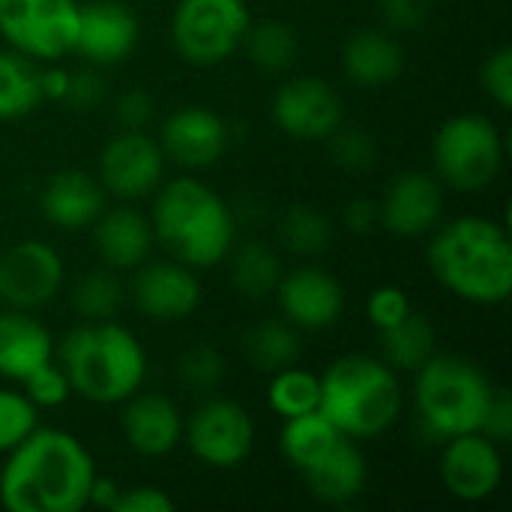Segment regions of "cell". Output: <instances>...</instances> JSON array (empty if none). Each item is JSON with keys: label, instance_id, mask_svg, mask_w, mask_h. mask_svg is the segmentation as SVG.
I'll list each match as a JSON object with an SVG mask.
<instances>
[{"label": "cell", "instance_id": "cell-4", "mask_svg": "<svg viewBox=\"0 0 512 512\" xmlns=\"http://www.w3.org/2000/svg\"><path fill=\"white\" fill-rule=\"evenodd\" d=\"M54 354L72 393L93 405H120L147 378L144 345L129 327L111 318L75 327Z\"/></svg>", "mask_w": 512, "mask_h": 512}, {"label": "cell", "instance_id": "cell-6", "mask_svg": "<svg viewBox=\"0 0 512 512\" xmlns=\"http://www.w3.org/2000/svg\"><path fill=\"white\" fill-rule=\"evenodd\" d=\"M492 396L495 384L489 375L456 354H432L414 378L417 417L438 441L480 432Z\"/></svg>", "mask_w": 512, "mask_h": 512}, {"label": "cell", "instance_id": "cell-37", "mask_svg": "<svg viewBox=\"0 0 512 512\" xmlns=\"http://www.w3.org/2000/svg\"><path fill=\"white\" fill-rule=\"evenodd\" d=\"M327 141H330V153H333L336 165H342L348 171H363V168L375 165V159H378V144L363 126L342 123Z\"/></svg>", "mask_w": 512, "mask_h": 512}, {"label": "cell", "instance_id": "cell-8", "mask_svg": "<svg viewBox=\"0 0 512 512\" xmlns=\"http://www.w3.org/2000/svg\"><path fill=\"white\" fill-rule=\"evenodd\" d=\"M249 24L246 0H177L171 45L192 66H219L240 51Z\"/></svg>", "mask_w": 512, "mask_h": 512}, {"label": "cell", "instance_id": "cell-14", "mask_svg": "<svg viewBox=\"0 0 512 512\" xmlns=\"http://www.w3.org/2000/svg\"><path fill=\"white\" fill-rule=\"evenodd\" d=\"M441 480L444 489L462 504H480L492 498L504 480L501 444L483 432L447 438L441 450Z\"/></svg>", "mask_w": 512, "mask_h": 512}, {"label": "cell", "instance_id": "cell-15", "mask_svg": "<svg viewBox=\"0 0 512 512\" xmlns=\"http://www.w3.org/2000/svg\"><path fill=\"white\" fill-rule=\"evenodd\" d=\"M141 36L138 15L123 0H90L78 9V33L72 54L84 57L90 66L123 63Z\"/></svg>", "mask_w": 512, "mask_h": 512}, {"label": "cell", "instance_id": "cell-29", "mask_svg": "<svg viewBox=\"0 0 512 512\" xmlns=\"http://www.w3.org/2000/svg\"><path fill=\"white\" fill-rule=\"evenodd\" d=\"M42 102L36 60L6 48L0 51V123L21 120Z\"/></svg>", "mask_w": 512, "mask_h": 512}, {"label": "cell", "instance_id": "cell-30", "mask_svg": "<svg viewBox=\"0 0 512 512\" xmlns=\"http://www.w3.org/2000/svg\"><path fill=\"white\" fill-rule=\"evenodd\" d=\"M240 48L249 54V60L261 72L279 75V72H288L297 63L300 39H297V30L291 24L276 21V18H267V21L249 24Z\"/></svg>", "mask_w": 512, "mask_h": 512}, {"label": "cell", "instance_id": "cell-25", "mask_svg": "<svg viewBox=\"0 0 512 512\" xmlns=\"http://www.w3.org/2000/svg\"><path fill=\"white\" fill-rule=\"evenodd\" d=\"M300 477L318 501L348 504L366 489L369 465H366L363 450L354 444V438L345 435L327 456H321L315 465H309Z\"/></svg>", "mask_w": 512, "mask_h": 512}, {"label": "cell", "instance_id": "cell-20", "mask_svg": "<svg viewBox=\"0 0 512 512\" xmlns=\"http://www.w3.org/2000/svg\"><path fill=\"white\" fill-rule=\"evenodd\" d=\"M120 432L138 456L159 459L183 441V414L165 393L135 390L120 402Z\"/></svg>", "mask_w": 512, "mask_h": 512}, {"label": "cell", "instance_id": "cell-21", "mask_svg": "<svg viewBox=\"0 0 512 512\" xmlns=\"http://www.w3.org/2000/svg\"><path fill=\"white\" fill-rule=\"evenodd\" d=\"M39 210L48 225L57 231H81L90 228L105 210L102 183L78 168H63L51 174L39 192Z\"/></svg>", "mask_w": 512, "mask_h": 512}, {"label": "cell", "instance_id": "cell-24", "mask_svg": "<svg viewBox=\"0 0 512 512\" xmlns=\"http://www.w3.org/2000/svg\"><path fill=\"white\" fill-rule=\"evenodd\" d=\"M93 240L99 258L111 270H135L147 261L153 249V228L150 219L141 216L132 207H114L102 210V216L93 222Z\"/></svg>", "mask_w": 512, "mask_h": 512}, {"label": "cell", "instance_id": "cell-27", "mask_svg": "<svg viewBox=\"0 0 512 512\" xmlns=\"http://www.w3.org/2000/svg\"><path fill=\"white\" fill-rule=\"evenodd\" d=\"M381 336V360L393 372H417L435 354V327L423 312H408L399 324L378 333Z\"/></svg>", "mask_w": 512, "mask_h": 512}, {"label": "cell", "instance_id": "cell-16", "mask_svg": "<svg viewBox=\"0 0 512 512\" xmlns=\"http://www.w3.org/2000/svg\"><path fill=\"white\" fill-rule=\"evenodd\" d=\"M159 147L165 159L186 171H201L216 165L228 150V123L207 105H183L171 111L159 132Z\"/></svg>", "mask_w": 512, "mask_h": 512}, {"label": "cell", "instance_id": "cell-28", "mask_svg": "<svg viewBox=\"0 0 512 512\" xmlns=\"http://www.w3.org/2000/svg\"><path fill=\"white\" fill-rule=\"evenodd\" d=\"M240 345H243V357L255 369L270 375L285 366H294L303 354L300 330L288 321H258L243 333Z\"/></svg>", "mask_w": 512, "mask_h": 512}, {"label": "cell", "instance_id": "cell-22", "mask_svg": "<svg viewBox=\"0 0 512 512\" xmlns=\"http://www.w3.org/2000/svg\"><path fill=\"white\" fill-rule=\"evenodd\" d=\"M405 69V51L399 39L384 27H363L354 30L342 45V72L357 87H387Z\"/></svg>", "mask_w": 512, "mask_h": 512}, {"label": "cell", "instance_id": "cell-45", "mask_svg": "<svg viewBox=\"0 0 512 512\" xmlns=\"http://www.w3.org/2000/svg\"><path fill=\"white\" fill-rule=\"evenodd\" d=\"M480 432L486 438H492L495 444H507L512 438V402L510 393L504 387H495V396H492V405L486 411V420H483Z\"/></svg>", "mask_w": 512, "mask_h": 512}, {"label": "cell", "instance_id": "cell-1", "mask_svg": "<svg viewBox=\"0 0 512 512\" xmlns=\"http://www.w3.org/2000/svg\"><path fill=\"white\" fill-rule=\"evenodd\" d=\"M96 462L63 429H33L0 468V507L9 512H78L90 504Z\"/></svg>", "mask_w": 512, "mask_h": 512}, {"label": "cell", "instance_id": "cell-39", "mask_svg": "<svg viewBox=\"0 0 512 512\" xmlns=\"http://www.w3.org/2000/svg\"><path fill=\"white\" fill-rule=\"evenodd\" d=\"M480 81H483V90L489 93V99H492L498 108H504V111H507V108L512 105V48L510 45L495 48V51L483 60Z\"/></svg>", "mask_w": 512, "mask_h": 512}, {"label": "cell", "instance_id": "cell-43", "mask_svg": "<svg viewBox=\"0 0 512 512\" xmlns=\"http://www.w3.org/2000/svg\"><path fill=\"white\" fill-rule=\"evenodd\" d=\"M114 117L120 129H147L156 117V99L147 90H126L114 102Z\"/></svg>", "mask_w": 512, "mask_h": 512}, {"label": "cell", "instance_id": "cell-42", "mask_svg": "<svg viewBox=\"0 0 512 512\" xmlns=\"http://www.w3.org/2000/svg\"><path fill=\"white\" fill-rule=\"evenodd\" d=\"M378 9L390 33H414L426 24L432 0H378Z\"/></svg>", "mask_w": 512, "mask_h": 512}, {"label": "cell", "instance_id": "cell-17", "mask_svg": "<svg viewBox=\"0 0 512 512\" xmlns=\"http://www.w3.org/2000/svg\"><path fill=\"white\" fill-rule=\"evenodd\" d=\"M381 225L405 240L432 234L444 216V183L426 171H402L378 201Z\"/></svg>", "mask_w": 512, "mask_h": 512}, {"label": "cell", "instance_id": "cell-38", "mask_svg": "<svg viewBox=\"0 0 512 512\" xmlns=\"http://www.w3.org/2000/svg\"><path fill=\"white\" fill-rule=\"evenodd\" d=\"M21 393L36 405V408H60L69 402L72 396V387H69V378L63 372V366L57 360L39 366L33 375H27L21 381Z\"/></svg>", "mask_w": 512, "mask_h": 512}, {"label": "cell", "instance_id": "cell-33", "mask_svg": "<svg viewBox=\"0 0 512 512\" xmlns=\"http://www.w3.org/2000/svg\"><path fill=\"white\" fill-rule=\"evenodd\" d=\"M279 237H282L285 249H291L294 255L312 258V255H321L330 246L333 225L318 207L297 201V204H291L285 210V216L279 222Z\"/></svg>", "mask_w": 512, "mask_h": 512}, {"label": "cell", "instance_id": "cell-34", "mask_svg": "<svg viewBox=\"0 0 512 512\" xmlns=\"http://www.w3.org/2000/svg\"><path fill=\"white\" fill-rule=\"evenodd\" d=\"M72 309L84 318V321H105L114 318L120 303H123V285L114 276V270L102 267V270H90L84 273L69 297Z\"/></svg>", "mask_w": 512, "mask_h": 512}, {"label": "cell", "instance_id": "cell-32", "mask_svg": "<svg viewBox=\"0 0 512 512\" xmlns=\"http://www.w3.org/2000/svg\"><path fill=\"white\" fill-rule=\"evenodd\" d=\"M318 402H321V378L315 372L300 369L297 363L273 372L267 387V405L273 414H279L282 420L300 417L315 411Z\"/></svg>", "mask_w": 512, "mask_h": 512}, {"label": "cell", "instance_id": "cell-26", "mask_svg": "<svg viewBox=\"0 0 512 512\" xmlns=\"http://www.w3.org/2000/svg\"><path fill=\"white\" fill-rule=\"evenodd\" d=\"M345 435L315 408L309 414H300V417H288L285 426H282V435H279V447H282V456L285 462L303 474L309 465H315L321 456H327Z\"/></svg>", "mask_w": 512, "mask_h": 512}, {"label": "cell", "instance_id": "cell-31", "mask_svg": "<svg viewBox=\"0 0 512 512\" xmlns=\"http://www.w3.org/2000/svg\"><path fill=\"white\" fill-rule=\"evenodd\" d=\"M231 255V252H228ZM282 267L276 252L261 240H246L231 255V282L249 300H264L276 291Z\"/></svg>", "mask_w": 512, "mask_h": 512}, {"label": "cell", "instance_id": "cell-11", "mask_svg": "<svg viewBox=\"0 0 512 512\" xmlns=\"http://www.w3.org/2000/svg\"><path fill=\"white\" fill-rule=\"evenodd\" d=\"M165 153L147 129H120L111 135L99 153V174L105 195L120 201L147 198L159 189L165 177Z\"/></svg>", "mask_w": 512, "mask_h": 512}, {"label": "cell", "instance_id": "cell-13", "mask_svg": "<svg viewBox=\"0 0 512 512\" xmlns=\"http://www.w3.org/2000/svg\"><path fill=\"white\" fill-rule=\"evenodd\" d=\"M276 126L297 141H327L345 123L342 96L321 78L303 75L285 81L273 96Z\"/></svg>", "mask_w": 512, "mask_h": 512}, {"label": "cell", "instance_id": "cell-12", "mask_svg": "<svg viewBox=\"0 0 512 512\" xmlns=\"http://www.w3.org/2000/svg\"><path fill=\"white\" fill-rule=\"evenodd\" d=\"M63 285V258L45 240H21L0 255V300L33 312L48 306Z\"/></svg>", "mask_w": 512, "mask_h": 512}, {"label": "cell", "instance_id": "cell-2", "mask_svg": "<svg viewBox=\"0 0 512 512\" xmlns=\"http://www.w3.org/2000/svg\"><path fill=\"white\" fill-rule=\"evenodd\" d=\"M432 276L459 300L501 306L512 291V240L489 216H459L435 228L429 243Z\"/></svg>", "mask_w": 512, "mask_h": 512}, {"label": "cell", "instance_id": "cell-23", "mask_svg": "<svg viewBox=\"0 0 512 512\" xmlns=\"http://www.w3.org/2000/svg\"><path fill=\"white\" fill-rule=\"evenodd\" d=\"M54 351V336L30 312H0V378L21 384L39 366L51 363Z\"/></svg>", "mask_w": 512, "mask_h": 512}, {"label": "cell", "instance_id": "cell-9", "mask_svg": "<svg viewBox=\"0 0 512 512\" xmlns=\"http://www.w3.org/2000/svg\"><path fill=\"white\" fill-rule=\"evenodd\" d=\"M78 9V0H0V36L30 60L66 57L75 45Z\"/></svg>", "mask_w": 512, "mask_h": 512}, {"label": "cell", "instance_id": "cell-18", "mask_svg": "<svg viewBox=\"0 0 512 512\" xmlns=\"http://www.w3.org/2000/svg\"><path fill=\"white\" fill-rule=\"evenodd\" d=\"M282 318L297 330H327L342 318L345 288L324 267H297L276 285Z\"/></svg>", "mask_w": 512, "mask_h": 512}, {"label": "cell", "instance_id": "cell-5", "mask_svg": "<svg viewBox=\"0 0 512 512\" xmlns=\"http://www.w3.org/2000/svg\"><path fill=\"white\" fill-rule=\"evenodd\" d=\"M318 411L348 438L366 441L384 435L402 411L396 372L369 354H348L321 375Z\"/></svg>", "mask_w": 512, "mask_h": 512}, {"label": "cell", "instance_id": "cell-44", "mask_svg": "<svg viewBox=\"0 0 512 512\" xmlns=\"http://www.w3.org/2000/svg\"><path fill=\"white\" fill-rule=\"evenodd\" d=\"M174 498L165 495L156 486H132L120 489V498L114 504V512H171Z\"/></svg>", "mask_w": 512, "mask_h": 512}, {"label": "cell", "instance_id": "cell-19", "mask_svg": "<svg viewBox=\"0 0 512 512\" xmlns=\"http://www.w3.org/2000/svg\"><path fill=\"white\" fill-rule=\"evenodd\" d=\"M132 303L153 321H180L201 306V282L180 261H144L135 267Z\"/></svg>", "mask_w": 512, "mask_h": 512}, {"label": "cell", "instance_id": "cell-41", "mask_svg": "<svg viewBox=\"0 0 512 512\" xmlns=\"http://www.w3.org/2000/svg\"><path fill=\"white\" fill-rule=\"evenodd\" d=\"M408 312H411V300L396 285H381L366 300V315H369V321H372V327L378 333L393 327V324H399Z\"/></svg>", "mask_w": 512, "mask_h": 512}, {"label": "cell", "instance_id": "cell-10", "mask_svg": "<svg viewBox=\"0 0 512 512\" xmlns=\"http://www.w3.org/2000/svg\"><path fill=\"white\" fill-rule=\"evenodd\" d=\"M183 441L201 465L231 471L240 468L255 447V420L243 405L207 396L189 420H183Z\"/></svg>", "mask_w": 512, "mask_h": 512}, {"label": "cell", "instance_id": "cell-35", "mask_svg": "<svg viewBox=\"0 0 512 512\" xmlns=\"http://www.w3.org/2000/svg\"><path fill=\"white\" fill-rule=\"evenodd\" d=\"M225 375H228L225 357L219 354V348L207 342H195L177 357V378L189 393L213 396L222 387Z\"/></svg>", "mask_w": 512, "mask_h": 512}, {"label": "cell", "instance_id": "cell-3", "mask_svg": "<svg viewBox=\"0 0 512 512\" xmlns=\"http://www.w3.org/2000/svg\"><path fill=\"white\" fill-rule=\"evenodd\" d=\"M153 240L192 270L216 267L234 246V216L225 198L198 177L162 180L153 192Z\"/></svg>", "mask_w": 512, "mask_h": 512}, {"label": "cell", "instance_id": "cell-36", "mask_svg": "<svg viewBox=\"0 0 512 512\" xmlns=\"http://www.w3.org/2000/svg\"><path fill=\"white\" fill-rule=\"evenodd\" d=\"M39 426V408L21 393L0 387V453L15 450Z\"/></svg>", "mask_w": 512, "mask_h": 512}, {"label": "cell", "instance_id": "cell-46", "mask_svg": "<svg viewBox=\"0 0 512 512\" xmlns=\"http://www.w3.org/2000/svg\"><path fill=\"white\" fill-rule=\"evenodd\" d=\"M342 222H345V228L354 231V234H369L375 225H381L378 201L363 198V195L354 198V201H348V207H345V213H342Z\"/></svg>", "mask_w": 512, "mask_h": 512}, {"label": "cell", "instance_id": "cell-40", "mask_svg": "<svg viewBox=\"0 0 512 512\" xmlns=\"http://www.w3.org/2000/svg\"><path fill=\"white\" fill-rule=\"evenodd\" d=\"M108 96V84L105 78L96 72V66H84L66 75V93L63 102L75 111H93L105 102Z\"/></svg>", "mask_w": 512, "mask_h": 512}, {"label": "cell", "instance_id": "cell-7", "mask_svg": "<svg viewBox=\"0 0 512 512\" xmlns=\"http://www.w3.org/2000/svg\"><path fill=\"white\" fill-rule=\"evenodd\" d=\"M435 177L459 192H480L504 168V138L486 114H453L432 138Z\"/></svg>", "mask_w": 512, "mask_h": 512}]
</instances>
